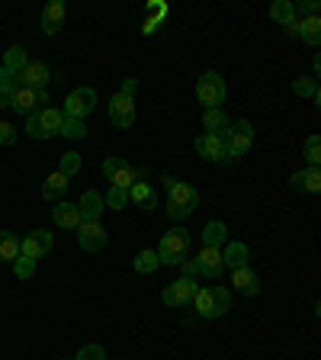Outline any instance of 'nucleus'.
<instances>
[{
	"label": "nucleus",
	"instance_id": "34",
	"mask_svg": "<svg viewBox=\"0 0 321 360\" xmlns=\"http://www.w3.org/2000/svg\"><path fill=\"white\" fill-rule=\"evenodd\" d=\"M77 171H81V155H77V151H67V155H61L58 174H65V177L71 180V177H74Z\"/></svg>",
	"mask_w": 321,
	"mask_h": 360
},
{
	"label": "nucleus",
	"instance_id": "3",
	"mask_svg": "<svg viewBox=\"0 0 321 360\" xmlns=\"http://www.w3.org/2000/svg\"><path fill=\"white\" fill-rule=\"evenodd\" d=\"M199 206V190L193 187V184H183V180H177L171 190H167V216L173 219V222H180V219H187L190 212Z\"/></svg>",
	"mask_w": 321,
	"mask_h": 360
},
{
	"label": "nucleus",
	"instance_id": "2",
	"mask_svg": "<svg viewBox=\"0 0 321 360\" xmlns=\"http://www.w3.org/2000/svg\"><path fill=\"white\" fill-rule=\"evenodd\" d=\"M187 251H190V232L183 229V225H173L171 232H164L161 245L155 248L157 261L167 264V267H173V264L183 261V257H187Z\"/></svg>",
	"mask_w": 321,
	"mask_h": 360
},
{
	"label": "nucleus",
	"instance_id": "36",
	"mask_svg": "<svg viewBox=\"0 0 321 360\" xmlns=\"http://www.w3.org/2000/svg\"><path fill=\"white\" fill-rule=\"evenodd\" d=\"M306 161H308V167L321 165V139L318 135H308L306 139Z\"/></svg>",
	"mask_w": 321,
	"mask_h": 360
},
{
	"label": "nucleus",
	"instance_id": "23",
	"mask_svg": "<svg viewBox=\"0 0 321 360\" xmlns=\"http://www.w3.org/2000/svg\"><path fill=\"white\" fill-rule=\"evenodd\" d=\"M292 190H299V193H318V190H321V171H318V167L296 171V174H292Z\"/></svg>",
	"mask_w": 321,
	"mask_h": 360
},
{
	"label": "nucleus",
	"instance_id": "25",
	"mask_svg": "<svg viewBox=\"0 0 321 360\" xmlns=\"http://www.w3.org/2000/svg\"><path fill=\"white\" fill-rule=\"evenodd\" d=\"M232 283L238 286L244 296H257L261 292V280H257V274L251 267H241V270H232Z\"/></svg>",
	"mask_w": 321,
	"mask_h": 360
},
{
	"label": "nucleus",
	"instance_id": "42",
	"mask_svg": "<svg viewBox=\"0 0 321 360\" xmlns=\"http://www.w3.org/2000/svg\"><path fill=\"white\" fill-rule=\"evenodd\" d=\"M16 142V129L10 122H0V145H13Z\"/></svg>",
	"mask_w": 321,
	"mask_h": 360
},
{
	"label": "nucleus",
	"instance_id": "44",
	"mask_svg": "<svg viewBox=\"0 0 321 360\" xmlns=\"http://www.w3.org/2000/svg\"><path fill=\"white\" fill-rule=\"evenodd\" d=\"M7 106H10V100L4 97V94H0V110H7Z\"/></svg>",
	"mask_w": 321,
	"mask_h": 360
},
{
	"label": "nucleus",
	"instance_id": "10",
	"mask_svg": "<svg viewBox=\"0 0 321 360\" xmlns=\"http://www.w3.org/2000/svg\"><path fill=\"white\" fill-rule=\"evenodd\" d=\"M52 245H55L52 232H45V229H36V232H30L26 238L20 241V257L39 261V257H45L48 251H52Z\"/></svg>",
	"mask_w": 321,
	"mask_h": 360
},
{
	"label": "nucleus",
	"instance_id": "5",
	"mask_svg": "<svg viewBox=\"0 0 321 360\" xmlns=\"http://www.w3.org/2000/svg\"><path fill=\"white\" fill-rule=\"evenodd\" d=\"M61 122H65V112L55 110V106H45V110L26 116V132L32 139H52V135L61 132Z\"/></svg>",
	"mask_w": 321,
	"mask_h": 360
},
{
	"label": "nucleus",
	"instance_id": "17",
	"mask_svg": "<svg viewBox=\"0 0 321 360\" xmlns=\"http://www.w3.org/2000/svg\"><path fill=\"white\" fill-rule=\"evenodd\" d=\"M77 210H81V222H100V216H103V210H106L103 193L87 190V193L81 196V202H77Z\"/></svg>",
	"mask_w": 321,
	"mask_h": 360
},
{
	"label": "nucleus",
	"instance_id": "21",
	"mask_svg": "<svg viewBox=\"0 0 321 360\" xmlns=\"http://www.w3.org/2000/svg\"><path fill=\"white\" fill-rule=\"evenodd\" d=\"M65 13H67V10H65V4H61V0H52V4L42 10V32H45V36H55V32L65 26Z\"/></svg>",
	"mask_w": 321,
	"mask_h": 360
},
{
	"label": "nucleus",
	"instance_id": "19",
	"mask_svg": "<svg viewBox=\"0 0 321 360\" xmlns=\"http://www.w3.org/2000/svg\"><path fill=\"white\" fill-rule=\"evenodd\" d=\"M52 222L61 225V229H74L77 232V225H81V210H77V202H55L52 206Z\"/></svg>",
	"mask_w": 321,
	"mask_h": 360
},
{
	"label": "nucleus",
	"instance_id": "9",
	"mask_svg": "<svg viewBox=\"0 0 321 360\" xmlns=\"http://www.w3.org/2000/svg\"><path fill=\"white\" fill-rule=\"evenodd\" d=\"M48 106V94L45 90H32V87H20L10 97V110H16V112H22V116H32V112H39V110H45Z\"/></svg>",
	"mask_w": 321,
	"mask_h": 360
},
{
	"label": "nucleus",
	"instance_id": "1",
	"mask_svg": "<svg viewBox=\"0 0 321 360\" xmlns=\"http://www.w3.org/2000/svg\"><path fill=\"white\" fill-rule=\"evenodd\" d=\"M193 306L202 319H222L232 306V290L228 286H206V290H196Z\"/></svg>",
	"mask_w": 321,
	"mask_h": 360
},
{
	"label": "nucleus",
	"instance_id": "35",
	"mask_svg": "<svg viewBox=\"0 0 321 360\" xmlns=\"http://www.w3.org/2000/svg\"><path fill=\"white\" fill-rule=\"evenodd\" d=\"M292 90H296L299 97L318 100V84H315V77H296V81H292Z\"/></svg>",
	"mask_w": 321,
	"mask_h": 360
},
{
	"label": "nucleus",
	"instance_id": "32",
	"mask_svg": "<svg viewBox=\"0 0 321 360\" xmlns=\"http://www.w3.org/2000/svg\"><path fill=\"white\" fill-rule=\"evenodd\" d=\"M58 135L81 142V139H87V126H84L81 120H67V116H65V122H61V132H58Z\"/></svg>",
	"mask_w": 321,
	"mask_h": 360
},
{
	"label": "nucleus",
	"instance_id": "22",
	"mask_svg": "<svg viewBox=\"0 0 321 360\" xmlns=\"http://www.w3.org/2000/svg\"><path fill=\"white\" fill-rule=\"evenodd\" d=\"M247 257H251V251H247L244 241H228V245L222 248V264L232 270L247 267Z\"/></svg>",
	"mask_w": 321,
	"mask_h": 360
},
{
	"label": "nucleus",
	"instance_id": "31",
	"mask_svg": "<svg viewBox=\"0 0 321 360\" xmlns=\"http://www.w3.org/2000/svg\"><path fill=\"white\" fill-rule=\"evenodd\" d=\"M132 267H135V274H155V270L161 267V261H157L155 251H138L135 261H132Z\"/></svg>",
	"mask_w": 321,
	"mask_h": 360
},
{
	"label": "nucleus",
	"instance_id": "18",
	"mask_svg": "<svg viewBox=\"0 0 321 360\" xmlns=\"http://www.w3.org/2000/svg\"><path fill=\"white\" fill-rule=\"evenodd\" d=\"M45 81H48V65H45V61H30V65L20 71V87L45 90Z\"/></svg>",
	"mask_w": 321,
	"mask_h": 360
},
{
	"label": "nucleus",
	"instance_id": "20",
	"mask_svg": "<svg viewBox=\"0 0 321 360\" xmlns=\"http://www.w3.org/2000/svg\"><path fill=\"white\" fill-rule=\"evenodd\" d=\"M202 129H206V135L225 139V135H228V129H232V120L225 116V110H206V112H202Z\"/></svg>",
	"mask_w": 321,
	"mask_h": 360
},
{
	"label": "nucleus",
	"instance_id": "43",
	"mask_svg": "<svg viewBox=\"0 0 321 360\" xmlns=\"http://www.w3.org/2000/svg\"><path fill=\"white\" fill-rule=\"evenodd\" d=\"M135 90H138V77H126L119 94H126V97H135Z\"/></svg>",
	"mask_w": 321,
	"mask_h": 360
},
{
	"label": "nucleus",
	"instance_id": "30",
	"mask_svg": "<svg viewBox=\"0 0 321 360\" xmlns=\"http://www.w3.org/2000/svg\"><path fill=\"white\" fill-rule=\"evenodd\" d=\"M270 20L277 22V26H289L296 20V10H292V0H277L273 7H270Z\"/></svg>",
	"mask_w": 321,
	"mask_h": 360
},
{
	"label": "nucleus",
	"instance_id": "15",
	"mask_svg": "<svg viewBox=\"0 0 321 360\" xmlns=\"http://www.w3.org/2000/svg\"><path fill=\"white\" fill-rule=\"evenodd\" d=\"M196 267H199L202 277L218 280V277H222V270H225V264H222V248H202L199 257H196Z\"/></svg>",
	"mask_w": 321,
	"mask_h": 360
},
{
	"label": "nucleus",
	"instance_id": "11",
	"mask_svg": "<svg viewBox=\"0 0 321 360\" xmlns=\"http://www.w3.org/2000/svg\"><path fill=\"white\" fill-rule=\"evenodd\" d=\"M196 296V280H187V277H177L173 283L164 286V306L177 309V306H190Z\"/></svg>",
	"mask_w": 321,
	"mask_h": 360
},
{
	"label": "nucleus",
	"instance_id": "6",
	"mask_svg": "<svg viewBox=\"0 0 321 360\" xmlns=\"http://www.w3.org/2000/svg\"><path fill=\"white\" fill-rule=\"evenodd\" d=\"M97 110V90L93 87H77V90H71L67 94V100H65V116L67 120H87L90 112Z\"/></svg>",
	"mask_w": 321,
	"mask_h": 360
},
{
	"label": "nucleus",
	"instance_id": "8",
	"mask_svg": "<svg viewBox=\"0 0 321 360\" xmlns=\"http://www.w3.org/2000/svg\"><path fill=\"white\" fill-rule=\"evenodd\" d=\"M103 177L110 180L112 187L129 190L135 180H138V171L129 165L126 158H106V161H103Z\"/></svg>",
	"mask_w": 321,
	"mask_h": 360
},
{
	"label": "nucleus",
	"instance_id": "40",
	"mask_svg": "<svg viewBox=\"0 0 321 360\" xmlns=\"http://www.w3.org/2000/svg\"><path fill=\"white\" fill-rule=\"evenodd\" d=\"M74 360H106V354L100 345H87V347H81V354Z\"/></svg>",
	"mask_w": 321,
	"mask_h": 360
},
{
	"label": "nucleus",
	"instance_id": "33",
	"mask_svg": "<svg viewBox=\"0 0 321 360\" xmlns=\"http://www.w3.org/2000/svg\"><path fill=\"white\" fill-rule=\"evenodd\" d=\"M16 90H20V75H13V71H7V68H0V94L4 97H13Z\"/></svg>",
	"mask_w": 321,
	"mask_h": 360
},
{
	"label": "nucleus",
	"instance_id": "12",
	"mask_svg": "<svg viewBox=\"0 0 321 360\" xmlns=\"http://www.w3.org/2000/svg\"><path fill=\"white\" fill-rule=\"evenodd\" d=\"M110 122L116 129H129L135 122V97H126V94H116L110 100Z\"/></svg>",
	"mask_w": 321,
	"mask_h": 360
},
{
	"label": "nucleus",
	"instance_id": "14",
	"mask_svg": "<svg viewBox=\"0 0 321 360\" xmlns=\"http://www.w3.org/2000/svg\"><path fill=\"white\" fill-rule=\"evenodd\" d=\"M77 241H81L84 251H100V248H106L103 222H81L77 225Z\"/></svg>",
	"mask_w": 321,
	"mask_h": 360
},
{
	"label": "nucleus",
	"instance_id": "26",
	"mask_svg": "<svg viewBox=\"0 0 321 360\" xmlns=\"http://www.w3.org/2000/svg\"><path fill=\"white\" fill-rule=\"evenodd\" d=\"M129 200H135L138 206H145V210H155L157 206V196H155V190L148 187V180H135L132 187H129Z\"/></svg>",
	"mask_w": 321,
	"mask_h": 360
},
{
	"label": "nucleus",
	"instance_id": "38",
	"mask_svg": "<svg viewBox=\"0 0 321 360\" xmlns=\"http://www.w3.org/2000/svg\"><path fill=\"white\" fill-rule=\"evenodd\" d=\"M13 270H16V277H20V280H30L32 274H36V261H30V257H16Z\"/></svg>",
	"mask_w": 321,
	"mask_h": 360
},
{
	"label": "nucleus",
	"instance_id": "28",
	"mask_svg": "<svg viewBox=\"0 0 321 360\" xmlns=\"http://www.w3.org/2000/svg\"><path fill=\"white\" fill-rule=\"evenodd\" d=\"M20 257V238L7 229H0V261L4 264H13Z\"/></svg>",
	"mask_w": 321,
	"mask_h": 360
},
{
	"label": "nucleus",
	"instance_id": "24",
	"mask_svg": "<svg viewBox=\"0 0 321 360\" xmlns=\"http://www.w3.org/2000/svg\"><path fill=\"white\" fill-rule=\"evenodd\" d=\"M67 193V177L65 174H48L45 177V184H42V200H48V202H61V196Z\"/></svg>",
	"mask_w": 321,
	"mask_h": 360
},
{
	"label": "nucleus",
	"instance_id": "41",
	"mask_svg": "<svg viewBox=\"0 0 321 360\" xmlns=\"http://www.w3.org/2000/svg\"><path fill=\"white\" fill-rule=\"evenodd\" d=\"M180 267H183V277H187V280H196V277H199L196 257H183V261H180Z\"/></svg>",
	"mask_w": 321,
	"mask_h": 360
},
{
	"label": "nucleus",
	"instance_id": "16",
	"mask_svg": "<svg viewBox=\"0 0 321 360\" xmlns=\"http://www.w3.org/2000/svg\"><path fill=\"white\" fill-rule=\"evenodd\" d=\"M286 32H289V36H299L302 42H308V45H318L321 42V20H318V16H308V20H292L289 26H286Z\"/></svg>",
	"mask_w": 321,
	"mask_h": 360
},
{
	"label": "nucleus",
	"instance_id": "7",
	"mask_svg": "<svg viewBox=\"0 0 321 360\" xmlns=\"http://www.w3.org/2000/svg\"><path fill=\"white\" fill-rule=\"evenodd\" d=\"M225 145H228V158H241L251 145H254V126L251 120H238L232 122L228 135H225Z\"/></svg>",
	"mask_w": 321,
	"mask_h": 360
},
{
	"label": "nucleus",
	"instance_id": "39",
	"mask_svg": "<svg viewBox=\"0 0 321 360\" xmlns=\"http://www.w3.org/2000/svg\"><path fill=\"white\" fill-rule=\"evenodd\" d=\"M296 10V20H308V16H318V4L315 0H306V4H292Z\"/></svg>",
	"mask_w": 321,
	"mask_h": 360
},
{
	"label": "nucleus",
	"instance_id": "4",
	"mask_svg": "<svg viewBox=\"0 0 321 360\" xmlns=\"http://www.w3.org/2000/svg\"><path fill=\"white\" fill-rule=\"evenodd\" d=\"M225 97H228V87H225V77L218 71H206V75L196 81V100H199L206 110H222Z\"/></svg>",
	"mask_w": 321,
	"mask_h": 360
},
{
	"label": "nucleus",
	"instance_id": "13",
	"mask_svg": "<svg viewBox=\"0 0 321 360\" xmlns=\"http://www.w3.org/2000/svg\"><path fill=\"white\" fill-rule=\"evenodd\" d=\"M193 148L202 161H225V158H228V145H225V139H216V135H206V132L193 142Z\"/></svg>",
	"mask_w": 321,
	"mask_h": 360
},
{
	"label": "nucleus",
	"instance_id": "29",
	"mask_svg": "<svg viewBox=\"0 0 321 360\" xmlns=\"http://www.w3.org/2000/svg\"><path fill=\"white\" fill-rule=\"evenodd\" d=\"M225 235H228L225 222H209L202 229V248H225Z\"/></svg>",
	"mask_w": 321,
	"mask_h": 360
},
{
	"label": "nucleus",
	"instance_id": "37",
	"mask_svg": "<svg viewBox=\"0 0 321 360\" xmlns=\"http://www.w3.org/2000/svg\"><path fill=\"white\" fill-rule=\"evenodd\" d=\"M103 202L110 206V210H122L129 202V190H122V187H110V193L103 196Z\"/></svg>",
	"mask_w": 321,
	"mask_h": 360
},
{
	"label": "nucleus",
	"instance_id": "27",
	"mask_svg": "<svg viewBox=\"0 0 321 360\" xmlns=\"http://www.w3.org/2000/svg\"><path fill=\"white\" fill-rule=\"evenodd\" d=\"M26 65H30V55H26V49H22V45H10L7 52H4V65H0V68H7V71L20 75Z\"/></svg>",
	"mask_w": 321,
	"mask_h": 360
}]
</instances>
